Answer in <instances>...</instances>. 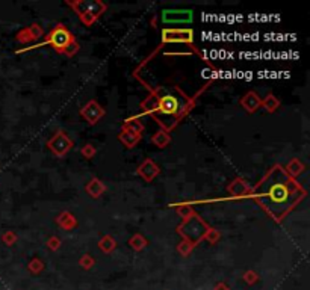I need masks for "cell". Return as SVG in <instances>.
I'll use <instances>...</instances> for the list:
<instances>
[{
    "label": "cell",
    "mask_w": 310,
    "mask_h": 290,
    "mask_svg": "<svg viewBox=\"0 0 310 290\" xmlns=\"http://www.w3.org/2000/svg\"><path fill=\"white\" fill-rule=\"evenodd\" d=\"M295 192L280 172L273 174L262 188V201L277 216L288 210L295 201Z\"/></svg>",
    "instance_id": "1"
},
{
    "label": "cell",
    "mask_w": 310,
    "mask_h": 290,
    "mask_svg": "<svg viewBox=\"0 0 310 290\" xmlns=\"http://www.w3.org/2000/svg\"><path fill=\"white\" fill-rule=\"evenodd\" d=\"M177 109H179V101L176 100V97L167 95V97L162 98V101H161V110H162V112H165V113H174V112H177Z\"/></svg>",
    "instance_id": "2"
}]
</instances>
